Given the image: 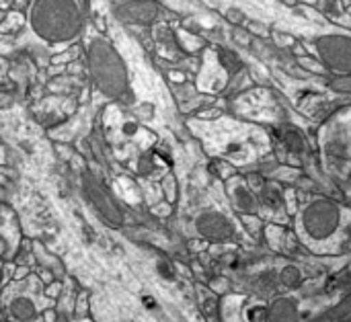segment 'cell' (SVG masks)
Returning a JSON list of instances; mask_svg holds the SVG:
<instances>
[{
	"instance_id": "7a4b0ae2",
	"label": "cell",
	"mask_w": 351,
	"mask_h": 322,
	"mask_svg": "<svg viewBox=\"0 0 351 322\" xmlns=\"http://www.w3.org/2000/svg\"><path fill=\"white\" fill-rule=\"evenodd\" d=\"M247 317H249V322H267V310L263 306H257V308H251Z\"/></svg>"
},
{
	"instance_id": "3957f363",
	"label": "cell",
	"mask_w": 351,
	"mask_h": 322,
	"mask_svg": "<svg viewBox=\"0 0 351 322\" xmlns=\"http://www.w3.org/2000/svg\"><path fill=\"white\" fill-rule=\"evenodd\" d=\"M341 322H351V317H350V319H343V321H341Z\"/></svg>"
},
{
	"instance_id": "6da1fadb",
	"label": "cell",
	"mask_w": 351,
	"mask_h": 322,
	"mask_svg": "<svg viewBox=\"0 0 351 322\" xmlns=\"http://www.w3.org/2000/svg\"><path fill=\"white\" fill-rule=\"evenodd\" d=\"M267 322H298L296 304L292 300H278L267 310Z\"/></svg>"
}]
</instances>
